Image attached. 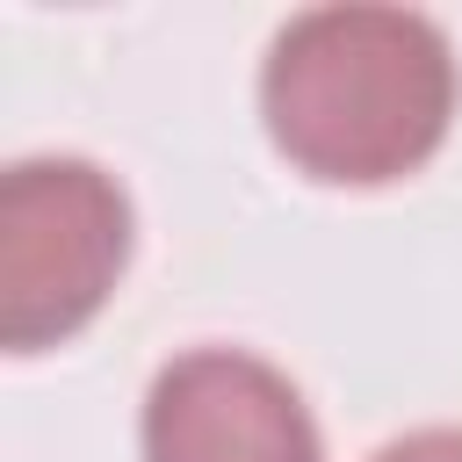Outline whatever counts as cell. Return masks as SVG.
I'll return each instance as SVG.
<instances>
[{
    "label": "cell",
    "mask_w": 462,
    "mask_h": 462,
    "mask_svg": "<svg viewBox=\"0 0 462 462\" xmlns=\"http://www.w3.org/2000/svg\"><path fill=\"white\" fill-rule=\"evenodd\" d=\"M455 43L411 7H310L274 29L260 116L274 152L325 188L419 173L455 123Z\"/></svg>",
    "instance_id": "6da1fadb"
},
{
    "label": "cell",
    "mask_w": 462,
    "mask_h": 462,
    "mask_svg": "<svg viewBox=\"0 0 462 462\" xmlns=\"http://www.w3.org/2000/svg\"><path fill=\"white\" fill-rule=\"evenodd\" d=\"M130 267V195L94 159H14L0 173V346H65Z\"/></svg>",
    "instance_id": "7a4b0ae2"
},
{
    "label": "cell",
    "mask_w": 462,
    "mask_h": 462,
    "mask_svg": "<svg viewBox=\"0 0 462 462\" xmlns=\"http://www.w3.org/2000/svg\"><path fill=\"white\" fill-rule=\"evenodd\" d=\"M144 462H325L303 390L245 354H173L144 390Z\"/></svg>",
    "instance_id": "3957f363"
},
{
    "label": "cell",
    "mask_w": 462,
    "mask_h": 462,
    "mask_svg": "<svg viewBox=\"0 0 462 462\" xmlns=\"http://www.w3.org/2000/svg\"><path fill=\"white\" fill-rule=\"evenodd\" d=\"M368 462H462V426H426V433H404V440L375 448Z\"/></svg>",
    "instance_id": "277c9868"
}]
</instances>
